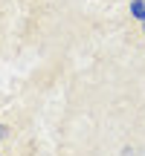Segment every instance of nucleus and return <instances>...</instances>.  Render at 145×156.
<instances>
[{"mask_svg": "<svg viewBox=\"0 0 145 156\" xmlns=\"http://www.w3.org/2000/svg\"><path fill=\"white\" fill-rule=\"evenodd\" d=\"M131 15L139 23H145V0H131Z\"/></svg>", "mask_w": 145, "mask_h": 156, "instance_id": "f257e3e1", "label": "nucleus"}, {"mask_svg": "<svg viewBox=\"0 0 145 156\" xmlns=\"http://www.w3.org/2000/svg\"><path fill=\"white\" fill-rule=\"evenodd\" d=\"M6 136H9V127H6V124H3V122H0V142H3V139H6Z\"/></svg>", "mask_w": 145, "mask_h": 156, "instance_id": "f03ea898", "label": "nucleus"}, {"mask_svg": "<svg viewBox=\"0 0 145 156\" xmlns=\"http://www.w3.org/2000/svg\"><path fill=\"white\" fill-rule=\"evenodd\" d=\"M142 32H145V23H142Z\"/></svg>", "mask_w": 145, "mask_h": 156, "instance_id": "7ed1b4c3", "label": "nucleus"}]
</instances>
